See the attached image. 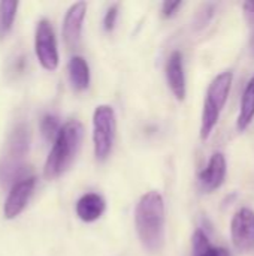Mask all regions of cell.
I'll list each match as a JSON object with an SVG mask.
<instances>
[{
	"label": "cell",
	"mask_w": 254,
	"mask_h": 256,
	"mask_svg": "<svg viewBox=\"0 0 254 256\" xmlns=\"http://www.w3.org/2000/svg\"><path fill=\"white\" fill-rule=\"evenodd\" d=\"M135 225L144 249L150 254L160 252L165 243V201L160 192L151 190L141 196L135 210Z\"/></svg>",
	"instance_id": "cell-1"
},
{
	"label": "cell",
	"mask_w": 254,
	"mask_h": 256,
	"mask_svg": "<svg viewBox=\"0 0 254 256\" xmlns=\"http://www.w3.org/2000/svg\"><path fill=\"white\" fill-rule=\"evenodd\" d=\"M82 136L84 128L78 120H70L61 126L45 164L43 172L48 180L58 178L69 170L81 147Z\"/></svg>",
	"instance_id": "cell-2"
},
{
	"label": "cell",
	"mask_w": 254,
	"mask_h": 256,
	"mask_svg": "<svg viewBox=\"0 0 254 256\" xmlns=\"http://www.w3.org/2000/svg\"><path fill=\"white\" fill-rule=\"evenodd\" d=\"M30 138L28 129L24 123L16 124L7 141V152L0 164V183L3 186L15 184L21 178L27 177V168L24 165L25 154L28 153Z\"/></svg>",
	"instance_id": "cell-3"
},
{
	"label": "cell",
	"mask_w": 254,
	"mask_h": 256,
	"mask_svg": "<svg viewBox=\"0 0 254 256\" xmlns=\"http://www.w3.org/2000/svg\"><path fill=\"white\" fill-rule=\"evenodd\" d=\"M234 74L232 72H222L217 75L207 92V99L204 104V111H202V122H201V138L208 140L210 135L213 134L214 128L219 123L220 112L226 105L231 86H232Z\"/></svg>",
	"instance_id": "cell-4"
},
{
	"label": "cell",
	"mask_w": 254,
	"mask_h": 256,
	"mask_svg": "<svg viewBox=\"0 0 254 256\" xmlns=\"http://www.w3.org/2000/svg\"><path fill=\"white\" fill-rule=\"evenodd\" d=\"M117 132V118L112 106L99 105L93 114V144L97 160H105L112 152Z\"/></svg>",
	"instance_id": "cell-5"
},
{
	"label": "cell",
	"mask_w": 254,
	"mask_h": 256,
	"mask_svg": "<svg viewBox=\"0 0 254 256\" xmlns=\"http://www.w3.org/2000/svg\"><path fill=\"white\" fill-rule=\"evenodd\" d=\"M34 51L40 66L46 70H55L58 66L57 39L51 22L42 18L36 26L34 33Z\"/></svg>",
	"instance_id": "cell-6"
},
{
	"label": "cell",
	"mask_w": 254,
	"mask_h": 256,
	"mask_svg": "<svg viewBox=\"0 0 254 256\" xmlns=\"http://www.w3.org/2000/svg\"><path fill=\"white\" fill-rule=\"evenodd\" d=\"M34 188H36V177L33 176H27L10 186V190L3 206L4 219L12 220L24 212Z\"/></svg>",
	"instance_id": "cell-7"
},
{
	"label": "cell",
	"mask_w": 254,
	"mask_h": 256,
	"mask_svg": "<svg viewBox=\"0 0 254 256\" xmlns=\"http://www.w3.org/2000/svg\"><path fill=\"white\" fill-rule=\"evenodd\" d=\"M231 236L234 246L240 252H250L254 249V212L241 208L235 213L231 224Z\"/></svg>",
	"instance_id": "cell-8"
},
{
	"label": "cell",
	"mask_w": 254,
	"mask_h": 256,
	"mask_svg": "<svg viewBox=\"0 0 254 256\" xmlns=\"http://www.w3.org/2000/svg\"><path fill=\"white\" fill-rule=\"evenodd\" d=\"M87 12V3L85 2H76L73 3L63 20V38L64 42L70 46L75 48L81 39V32H82V24Z\"/></svg>",
	"instance_id": "cell-9"
},
{
	"label": "cell",
	"mask_w": 254,
	"mask_h": 256,
	"mask_svg": "<svg viewBox=\"0 0 254 256\" xmlns=\"http://www.w3.org/2000/svg\"><path fill=\"white\" fill-rule=\"evenodd\" d=\"M226 159L222 153H214L205 170L199 172V186L205 194H211L219 189L226 177Z\"/></svg>",
	"instance_id": "cell-10"
},
{
	"label": "cell",
	"mask_w": 254,
	"mask_h": 256,
	"mask_svg": "<svg viewBox=\"0 0 254 256\" xmlns=\"http://www.w3.org/2000/svg\"><path fill=\"white\" fill-rule=\"evenodd\" d=\"M166 80L171 87V92L178 100L186 98V75L183 64V54L180 51L171 52L166 62Z\"/></svg>",
	"instance_id": "cell-11"
},
{
	"label": "cell",
	"mask_w": 254,
	"mask_h": 256,
	"mask_svg": "<svg viewBox=\"0 0 254 256\" xmlns=\"http://www.w3.org/2000/svg\"><path fill=\"white\" fill-rule=\"evenodd\" d=\"M105 208H106V204H105V200L97 195V194H85L82 195L78 202H76V216L82 220V222H94L97 220L103 213H105Z\"/></svg>",
	"instance_id": "cell-12"
},
{
	"label": "cell",
	"mask_w": 254,
	"mask_h": 256,
	"mask_svg": "<svg viewBox=\"0 0 254 256\" xmlns=\"http://www.w3.org/2000/svg\"><path fill=\"white\" fill-rule=\"evenodd\" d=\"M67 72H69L70 84L75 90L82 92L88 87V84H90V68H88V63L84 57L73 56L69 60Z\"/></svg>",
	"instance_id": "cell-13"
},
{
	"label": "cell",
	"mask_w": 254,
	"mask_h": 256,
	"mask_svg": "<svg viewBox=\"0 0 254 256\" xmlns=\"http://www.w3.org/2000/svg\"><path fill=\"white\" fill-rule=\"evenodd\" d=\"M254 118V75L250 78V81L247 82L244 93H243V99H241V110H240V116L237 120V128L240 132H244L253 122Z\"/></svg>",
	"instance_id": "cell-14"
},
{
	"label": "cell",
	"mask_w": 254,
	"mask_h": 256,
	"mask_svg": "<svg viewBox=\"0 0 254 256\" xmlns=\"http://www.w3.org/2000/svg\"><path fill=\"white\" fill-rule=\"evenodd\" d=\"M18 6H19L18 2H7V0L0 2V39H3L10 32L16 16Z\"/></svg>",
	"instance_id": "cell-15"
},
{
	"label": "cell",
	"mask_w": 254,
	"mask_h": 256,
	"mask_svg": "<svg viewBox=\"0 0 254 256\" xmlns=\"http://www.w3.org/2000/svg\"><path fill=\"white\" fill-rule=\"evenodd\" d=\"M60 129H61V126L58 123V118L54 114H45L40 118V132L45 140L54 141L57 138Z\"/></svg>",
	"instance_id": "cell-16"
},
{
	"label": "cell",
	"mask_w": 254,
	"mask_h": 256,
	"mask_svg": "<svg viewBox=\"0 0 254 256\" xmlns=\"http://www.w3.org/2000/svg\"><path fill=\"white\" fill-rule=\"evenodd\" d=\"M193 256H231V254H229L228 249H225V248H216V246H213L210 243L204 249L193 252Z\"/></svg>",
	"instance_id": "cell-17"
},
{
	"label": "cell",
	"mask_w": 254,
	"mask_h": 256,
	"mask_svg": "<svg viewBox=\"0 0 254 256\" xmlns=\"http://www.w3.org/2000/svg\"><path fill=\"white\" fill-rule=\"evenodd\" d=\"M117 16H118V6H117V4H112V6L106 10V14H105V16H103V27H105L106 32L114 30L115 22H117Z\"/></svg>",
	"instance_id": "cell-18"
},
{
	"label": "cell",
	"mask_w": 254,
	"mask_h": 256,
	"mask_svg": "<svg viewBox=\"0 0 254 256\" xmlns=\"http://www.w3.org/2000/svg\"><path fill=\"white\" fill-rule=\"evenodd\" d=\"M181 2H165L162 6V14L165 18H171L177 14L178 8H181Z\"/></svg>",
	"instance_id": "cell-19"
},
{
	"label": "cell",
	"mask_w": 254,
	"mask_h": 256,
	"mask_svg": "<svg viewBox=\"0 0 254 256\" xmlns=\"http://www.w3.org/2000/svg\"><path fill=\"white\" fill-rule=\"evenodd\" d=\"M244 14L249 20V22L254 24V2H246L244 3Z\"/></svg>",
	"instance_id": "cell-20"
},
{
	"label": "cell",
	"mask_w": 254,
	"mask_h": 256,
	"mask_svg": "<svg viewBox=\"0 0 254 256\" xmlns=\"http://www.w3.org/2000/svg\"><path fill=\"white\" fill-rule=\"evenodd\" d=\"M250 50H252V54L254 56V33L253 36H252V39H250Z\"/></svg>",
	"instance_id": "cell-21"
}]
</instances>
